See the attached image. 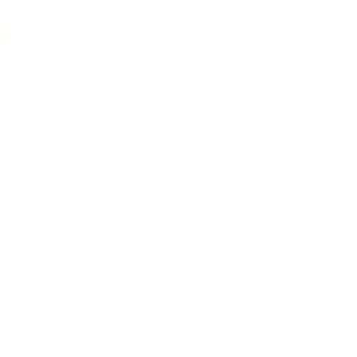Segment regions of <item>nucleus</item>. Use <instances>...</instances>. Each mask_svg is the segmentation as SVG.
Wrapping results in <instances>:
<instances>
[]
</instances>
